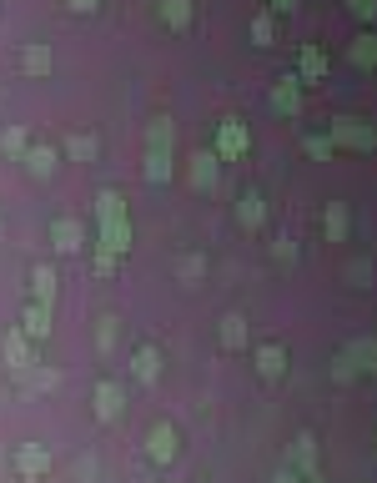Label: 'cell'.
<instances>
[{"mask_svg": "<svg viewBox=\"0 0 377 483\" xmlns=\"http://www.w3.org/2000/svg\"><path fill=\"white\" fill-rule=\"evenodd\" d=\"M96 222H101V247L121 257V252L131 247V222H126V202H121V192H101L96 196Z\"/></svg>", "mask_w": 377, "mask_h": 483, "instance_id": "obj_1", "label": "cell"}, {"mask_svg": "<svg viewBox=\"0 0 377 483\" xmlns=\"http://www.w3.org/2000/svg\"><path fill=\"white\" fill-rule=\"evenodd\" d=\"M272 483H297V468H287V463H282V468L272 473Z\"/></svg>", "mask_w": 377, "mask_h": 483, "instance_id": "obj_34", "label": "cell"}, {"mask_svg": "<svg viewBox=\"0 0 377 483\" xmlns=\"http://www.w3.org/2000/svg\"><path fill=\"white\" fill-rule=\"evenodd\" d=\"M5 363L21 373V367H31V347H25V333L15 327V333H5Z\"/></svg>", "mask_w": 377, "mask_h": 483, "instance_id": "obj_19", "label": "cell"}, {"mask_svg": "<svg viewBox=\"0 0 377 483\" xmlns=\"http://www.w3.org/2000/svg\"><path fill=\"white\" fill-rule=\"evenodd\" d=\"M51 247L65 252V257L81 252V247H86V226L75 222V216H55V222H51Z\"/></svg>", "mask_w": 377, "mask_h": 483, "instance_id": "obj_6", "label": "cell"}, {"mask_svg": "<svg viewBox=\"0 0 377 483\" xmlns=\"http://www.w3.org/2000/svg\"><path fill=\"white\" fill-rule=\"evenodd\" d=\"M172 136H176V126L172 121H151V131H146V182H166L172 176Z\"/></svg>", "mask_w": 377, "mask_h": 483, "instance_id": "obj_2", "label": "cell"}, {"mask_svg": "<svg viewBox=\"0 0 377 483\" xmlns=\"http://www.w3.org/2000/svg\"><path fill=\"white\" fill-rule=\"evenodd\" d=\"M15 473H21V478H45V473H51V453H45L41 443H21V448H15Z\"/></svg>", "mask_w": 377, "mask_h": 483, "instance_id": "obj_8", "label": "cell"}, {"mask_svg": "<svg viewBox=\"0 0 377 483\" xmlns=\"http://www.w3.org/2000/svg\"><path fill=\"white\" fill-rule=\"evenodd\" d=\"M216 151H192V161H186V166H192V186H216Z\"/></svg>", "mask_w": 377, "mask_h": 483, "instance_id": "obj_16", "label": "cell"}, {"mask_svg": "<svg viewBox=\"0 0 377 483\" xmlns=\"http://www.w3.org/2000/svg\"><path fill=\"white\" fill-rule=\"evenodd\" d=\"M121 413H126V393H121V383H96V418L101 423H116Z\"/></svg>", "mask_w": 377, "mask_h": 483, "instance_id": "obj_10", "label": "cell"}, {"mask_svg": "<svg viewBox=\"0 0 377 483\" xmlns=\"http://www.w3.org/2000/svg\"><path fill=\"white\" fill-rule=\"evenodd\" d=\"M25 166H31V176H51L55 172V151L51 146H31L25 151Z\"/></svg>", "mask_w": 377, "mask_h": 483, "instance_id": "obj_23", "label": "cell"}, {"mask_svg": "<svg viewBox=\"0 0 377 483\" xmlns=\"http://www.w3.org/2000/svg\"><path fill=\"white\" fill-rule=\"evenodd\" d=\"M302 75H307V81H322L327 75V55L317 51V45H302V65H297Z\"/></svg>", "mask_w": 377, "mask_h": 483, "instance_id": "obj_20", "label": "cell"}, {"mask_svg": "<svg viewBox=\"0 0 377 483\" xmlns=\"http://www.w3.org/2000/svg\"><path fill=\"white\" fill-rule=\"evenodd\" d=\"M111 343H116V322L106 317V322H101V347H111Z\"/></svg>", "mask_w": 377, "mask_h": 483, "instance_id": "obj_33", "label": "cell"}, {"mask_svg": "<svg viewBox=\"0 0 377 483\" xmlns=\"http://www.w3.org/2000/svg\"><path fill=\"white\" fill-rule=\"evenodd\" d=\"M176 453H182V438H176L172 423H151V433H146V458L166 468V463H172Z\"/></svg>", "mask_w": 377, "mask_h": 483, "instance_id": "obj_5", "label": "cell"}, {"mask_svg": "<svg viewBox=\"0 0 377 483\" xmlns=\"http://www.w3.org/2000/svg\"><path fill=\"white\" fill-rule=\"evenodd\" d=\"M247 146H252V131L242 126L237 116H226L222 126H216V146H212V151H216L222 161H242V156H247Z\"/></svg>", "mask_w": 377, "mask_h": 483, "instance_id": "obj_3", "label": "cell"}, {"mask_svg": "<svg viewBox=\"0 0 377 483\" xmlns=\"http://www.w3.org/2000/svg\"><path fill=\"white\" fill-rule=\"evenodd\" d=\"M327 136H332V146H357V151L377 146V131L367 126V121H357V116H337Z\"/></svg>", "mask_w": 377, "mask_h": 483, "instance_id": "obj_4", "label": "cell"}, {"mask_svg": "<svg viewBox=\"0 0 377 483\" xmlns=\"http://www.w3.org/2000/svg\"><path fill=\"white\" fill-rule=\"evenodd\" d=\"M216 343H222L226 353H237V347L247 343V317H242V312H226L222 327H216Z\"/></svg>", "mask_w": 377, "mask_h": 483, "instance_id": "obj_13", "label": "cell"}, {"mask_svg": "<svg viewBox=\"0 0 377 483\" xmlns=\"http://www.w3.org/2000/svg\"><path fill=\"white\" fill-rule=\"evenodd\" d=\"M272 35H277V31H272V15H257V21H252V41L272 45Z\"/></svg>", "mask_w": 377, "mask_h": 483, "instance_id": "obj_27", "label": "cell"}, {"mask_svg": "<svg viewBox=\"0 0 377 483\" xmlns=\"http://www.w3.org/2000/svg\"><path fill=\"white\" fill-rule=\"evenodd\" d=\"M282 373H287V347H282V343L257 347V377H262V383H277Z\"/></svg>", "mask_w": 377, "mask_h": 483, "instance_id": "obj_11", "label": "cell"}, {"mask_svg": "<svg viewBox=\"0 0 377 483\" xmlns=\"http://www.w3.org/2000/svg\"><path fill=\"white\" fill-rule=\"evenodd\" d=\"M131 373H136V383H156V377H162V353H156V347H136V353H131Z\"/></svg>", "mask_w": 377, "mask_h": 483, "instance_id": "obj_12", "label": "cell"}, {"mask_svg": "<svg viewBox=\"0 0 377 483\" xmlns=\"http://www.w3.org/2000/svg\"><path fill=\"white\" fill-rule=\"evenodd\" d=\"M116 252H106V247H96V277H111V272H116Z\"/></svg>", "mask_w": 377, "mask_h": 483, "instance_id": "obj_29", "label": "cell"}, {"mask_svg": "<svg viewBox=\"0 0 377 483\" xmlns=\"http://www.w3.org/2000/svg\"><path fill=\"white\" fill-rule=\"evenodd\" d=\"M282 463L313 478V473H317V438H313V433H297V438H292V448H287V458H282Z\"/></svg>", "mask_w": 377, "mask_h": 483, "instance_id": "obj_9", "label": "cell"}, {"mask_svg": "<svg viewBox=\"0 0 377 483\" xmlns=\"http://www.w3.org/2000/svg\"><path fill=\"white\" fill-rule=\"evenodd\" d=\"M347 11H352L357 21H377V0H347Z\"/></svg>", "mask_w": 377, "mask_h": 483, "instance_id": "obj_28", "label": "cell"}, {"mask_svg": "<svg viewBox=\"0 0 377 483\" xmlns=\"http://www.w3.org/2000/svg\"><path fill=\"white\" fill-rule=\"evenodd\" d=\"M322 232H327V242H342V236H347V206H327Z\"/></svg>", "mask_w": 377, "mask_h": 483, "instance_id": "obj_25", "label": "cell"}, {"mask_svg": "<svg viewBox=\"0 0 377 483\" xmlns=\"http://www.w3.org/2000/svg\"><path fill=\"white\" fill-rule=\"evenodd\" d=\"M21 65H25V75H51V51L45 45H25Z\"/></svg>", "mask_w": 377, "mask_h": 483, "instance_id": "obj_22", "label": "cell"}, {"mask_svg": "<svg viewBox=\"0 0 377 483\" xmlns=\"http://www.w3.org/2000/svg\"><path fill=\"white\" fill-rule=\"evenodd\" d=\"M51 322H55V312L45 307V302H31L25 317H21V333L25 337H51Z\"/></svg>", "mask_w": 377, "mask_h": 483, "instance_id": "obj_14", "label": "cell"}, {"mask_svg": "<svg viewBox=\"0 0 377 483\" xmlns=\"http://www.w3.org/2000/svg\"><path fill=\"white\" fill-rule=\"evenodd\" d=\"M5 151H11V156H25V131L21 126L5 131Z\"/></svg>", "mask_w": 377, "mask_h": 483, "instance_id": "obj_30", "label": "cell"}, {"mask_svg": "<svg viewBox=\"0 0 377 483\" xmlns=\"http://www.w3.org/2000/svg\"><path fill=\"white\" fill-rule=\"evenodd\" d=\"M302 146H307V156H313V161H327V156H332V136H307V141H302Z\"/></svg>", "mask_w": 377, "mask_h": 483, "instance_id": "obj_26", "label": "cell"}, {"mask_svg": "<svg viewBox=\"0 0 377 483\" xmlns=\"http://www.w3.org/2000/svg\"><path fill=\"white\" fill-rule=\"evenodd\" d=\"M65 151H71L75 161H96L101 141H96V136H81V131H75V136H65Z\"/></svg>", "mask_w": 377, "mask_h": 483, "instance_id": "obj_24", "label": "cell"}, {"mask_svg": "<svg viewBox=\"0 0 377 483\" xmlns=\"http://www.w3.org/2000/svg\"><path fill=\"white\" fill-rule=\"evenodd\" d=\"M262 216H267L262 192H242V196H237V222H242V226H262Z\"/></svg>", "mask_w": 377, "mask_h": 483, "instance_id": "obj_18", "label": "cell"}, {"mask_svg": "<svg viewBox=\"0 0 377 483\" xmlns=\"http://www.w3.org/2000/svg\"><path fill=\"white\" fill-rule=\"evenodd\" d=\"M292 5H297V0H272V11H292Z\"/></svg>", "mask_w": 377, "mask_h": 483, "instance_id": "obj_36", "label": "cell"}, {"mask_svg": "<svg viewBox=\"0 0 377 483\" xmlns=\"http://www.w3.org/2000/svg\"><path fill=\"white\" fill-rule=\"evenodd\" d=\"M267 106L282 111V116H297V111H302V75H282L277 86H272Z\"/></svg>", "mask_w": 377, "mask_h": 483, "instance_id": "obj_7", "label": "cell"}, {"mask_svg": "<svg viewBox=\"0 0 377 483\" xmlns=\"http://www.w3.org/2000/svg\"><path fill=\"white\" fill-rule=\"evenodd\" d=\"M162 21L172 25V31H186V25H192V0H166V5H162Z\"/></svg>", "mask_w": 377, "mask_h": 483, "instance_id": "obj_21", "label": "cell"}, {"mask_svg": "<svg viewBox=\"0 0 377 483\" xmlns=\"http://www.w3.org/2000/svg\"><path fill=\"white\" fill-rule=\"evenodd\" d=\"M31 302L55 307V267H31Z\"/></svg>", "mask_w": 377, "mask_h": 483, "instance_id": "obj_17", "label": "cell"}, {"mask_svg": "<svg viewBox=\"0 0 377 483\" xmlns=\"http://www.w3.org/2000/svg\"><path fill=\"white\" fill-rule=\"evenodd\" d=\"M65 5H71V11H86V15H91V11L101 5V0H65Z\"/></svg>", "mask_w": 377, "mask_h": 483, "instance_id": "obj_35", "label": "cell"}, {"mask_svg": "<svg viewBox=\"0 0 377 483\" xmlns=\"http://www.w3.org/2000/svg\"><path fill=\"white\" fill-rule=\"evenodd\" d=\"M302 483H322V473H313V478H302Z\"/></svg>", "mask_w": 377, "mask_h": 483, "instance_id": "obj_37", "label": "cell"}, {"mask_svg": "<svg viewBox=\"0 0 377 483\" xmlns=\"http://www.w3.org/2000/svg\"><path fill=\"white\" fill-rule=\"evenodd\" d=\"M347 363H352L357 373H377V337H352V343H347Z\"/></svg>", "mask_w": 377, "mask_h": 483, "instance_id": "obj_15", "label": "cell"}, {"mask_svg": "<svg viewBox=\"0 0 377 483\" xmlns=\"http://www.w3.org/2000/svg\"><path fill=\"white\" fill-rule=\"evenodd\" d=\"M202 272H206V257H186V262H182V282L202 277Z\"/></svg>", "mask_w": 377, "mask_h": 483, "instance_id": "obj_32", "label": "cell"}, {"mask_svg": "<svg viewBox=\"0 0 377 483\" xmlns=\"http://www.w3.org/2000/svg\"><path fill=\"white\" fill-rule=\"evenodd\" d=\"M332 377H337V383H352V377H357V367L347 363V353H342V357H337V363H332Z\"/></svg>", "mask_w": 377, "mask_h": 483, "instance_id": "obj_31", "label": "cell"}]
</instances>
